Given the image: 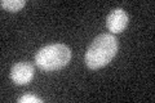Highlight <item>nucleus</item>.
I'll use <instances>...</instances> for the list:
<instances>
[{
	"mask_svg": "<svg viewBox=\"0 0 155 103\" xmlns=\"http://www.w3.org/2000/svg\"><path fill=\"white\" fill-rule=\"evenodd\" d=\"M118 49L119 43L113 34H101L92 41L89 48L87 49L84 62L92 70L101 68L113 61Z\"/></svg>",
	"mask_w": 155,
	"mask_h": 103,
	"instance_id": "1",
	"label": "nucleus"
},
{
	"mask_svg": "<svg viewBox=\"0 0 155 103\" xmlns=\"http://www.w3.org/2000/svg\"><path fill=\"white\" fill-rule=\"evenodd\" d=\"M71 60V49L66 44H49L35 54V63L44 71H56L67 66Z\"/></svg>",
	"mask_w": 155,
	"mask_h": 103,
	"instance_id": "2",
	"label": "nucleus"
},
{
	"mask_svg": "<svg viewBox=\"0 0 155 103\" xmlns=\"http://www.w3.org/2000/svg\"><path fill=\"white\" fill-rule=\"evenodd\" d=\"M34 66L28 62H17L11 68V79L16 85H26L34 77Z\"/></svg>",
	"mask_w": 155,
	"mask_h": 103,
	"instance_id": "3",
	"label": "nucleus"
},
{
	"mask_svg": "<svg viewBox=\"0 0 155 103\" xmlns=\"http://www.w3.org/2000/svg\"><path fill=\"white\" fill-rule=\"evenodd\" d=\"M128 22L129 17L123 8L113 9L106 18V26H107L109 31H111L113 34H119L124 31V28L128 26Z\"/></svg>",
	"mask_w": 155,
	"mask_h": 103,
	"instance_id": "4",
	"label": "nucleus"
},
{
	"mask_svg": "<svg viewBox=\"0 0 155 103\" xmlns=\"http://www.w3.org/2000/svg\"><path fill=\"white\" fill-rule=\"evenodd\" d=\"M0 5L9 12H18L26 5V2L25 0H2Z\"/></svg>",
	"mask_w": 155,
	"mask_h": 103,
	"instance_id": "5",
	"label": "nucleus"
},
{
	"mask_svg": "<svg viewBox=\"0 0 155 103\" xmlns=\"http://www.w3.org/2000/svg\"><path fill=\"white\" fill-rule=\"evenodd\" d=\"M18 103H43V99L34 94H25L18 98Z\"/></svg>",
	"mask_w": 155,
	"mask_h": 103,
	"instance_id": "6",
	"label": "nucleus"
}]
</instances>
